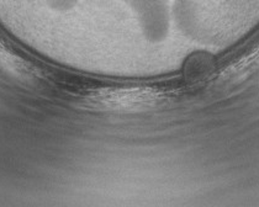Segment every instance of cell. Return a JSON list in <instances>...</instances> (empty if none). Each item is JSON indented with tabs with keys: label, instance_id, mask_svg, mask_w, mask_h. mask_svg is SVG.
Returning a JSON list of instances; mask_svg holds the SVG:
<instances>
[{
	"label": "cell",
	"instance_id": "1",
	"mask_svg": "<svg viewBox=\"0 0 259 207\" xmlns=\"http://www.w3.org/2000/svg\"><path fill=\"white\" fill-rule=\"evenodd\" d=\"M135 13L146 38L152 42L162 41L169 29L168 0H122Z\"/></svg>",
	"mask_w": 259,
	"mask_h": 207
},
{
	"label": "cell",
	"instance_id": "2",
	"mask_svg": "<svg viewBox=\"0 0 259 207\" xmlns=\"http://www.w3.org/2000/svg\"><path fill=\"white\" fill-rule=\"evenodd\" d=\"M45 2L51 10L63 13V11L73 9L79 0H45Z\"/></svg>",
	"mask_w": 259,
	"mask_h": 207
}]
</instances>
